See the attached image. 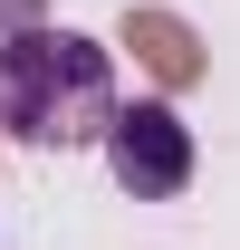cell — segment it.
I'll use <instances>...</instances> for the list:
<instances>
[{
	"label": "cell",
	"mask_w": 240,
	"mask_h": 250,
	"mask_svg": "<svg viewBox=\"0 0 240 250\" xmlns=\"http://www.w3.org/2000/svg\"><path fill=\"white\" fill-rule=\"evenodd\" d=\"M116 48L144 67V77H154V96H163V106H173V96H192V87L211 77V48H202V29H192L182 10H163V0H125Z\"/></svg>",
	"instance_id": "obj_3"
},
{
	"label": "cell",
	"mask_w": 240,
	"mask_h": 250,
	"mask_svg": "<svg viewBox=\"0 0 240 250\" xmlns=\"http://www.w3.org/2000/svg\"><path fill=\"white\" fill-rule=\"evenodd\" d=\"M192 164H202V145H192L182 106H163V96L116 106V125H106V173H116L125 202H173V192H192Z\"/></svg>",
	"instance_id": "obj_2"
},
{
	"label": "cell",
	"mask_w": 240,
	"mask_h": 250,
	"mask_svg": "<svg viewBox=\"0 0 240 250\" xmlns=\"http://www.w3.org/2000/svg\"><path fill=\"white\" fill-rule=\"evenodd\" d=\"M20 29H48V0H0V39H20Z\"/></svg>",
	"instance_id": "obj_4"
},
{
	"label": "cell",
	"mask_w": 240,
	"mask_h": 250,
	"mask_svg": "<svg viewBox=\"0 0 240 250\" xmlns=\"http://www.w3.org/2000/svg\"><path fill=\"white\" fill-rule=\"evenodd\" d=\"M116 48L87 29H20L0 39V135H20V145H106V125H116Z\"/></svg>",
	"instance_id": "obj_1"
}]
</instances>
